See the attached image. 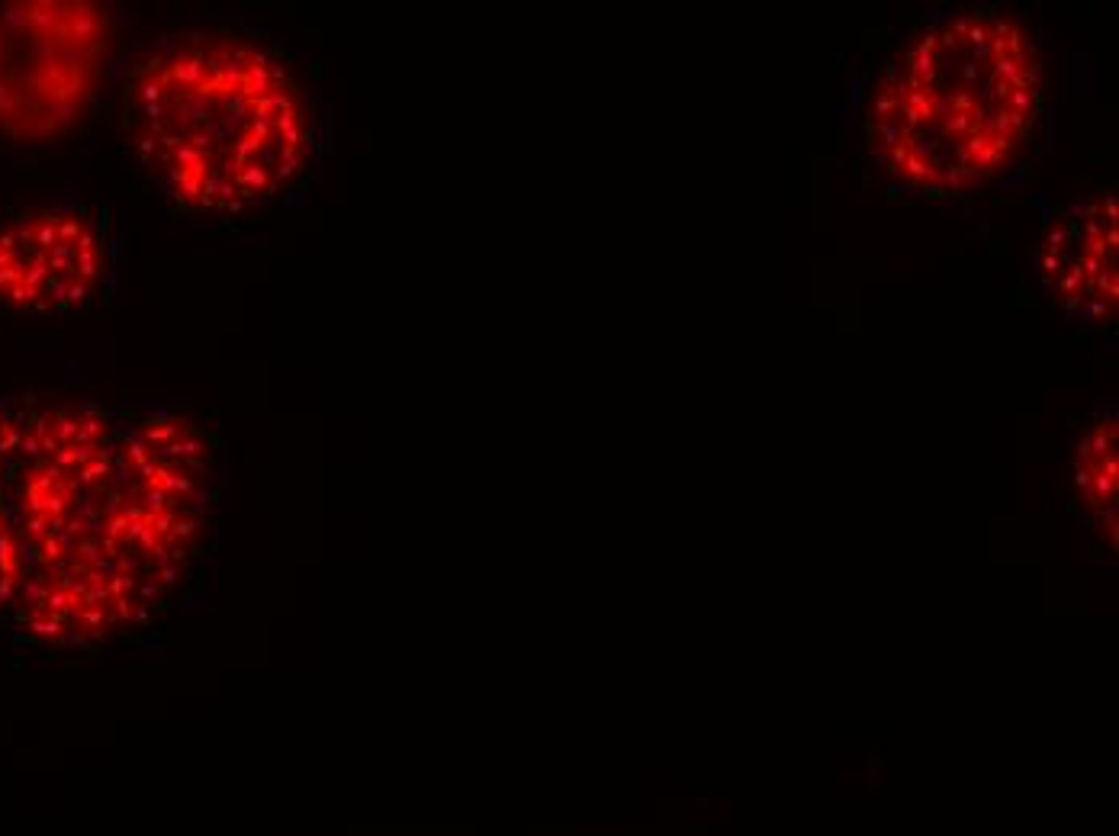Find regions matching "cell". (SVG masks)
I'll list each match as a JSON object with an SVG mask.
<instances>
[{"mask_svg": "<svg viewBox=\"0 0 1119 836\" xmlns=\"http://www.w3.org/2000/svg\"><path fill=\"white\" fill-rule=\"evenodd\" d=\"M110 110L126 177L184 219L296 206L328 152L316 68L238 13L174 17L129 42Z\"/></svg>", "mask_w": 1119, "mask_h": 836, "instance_id": "6da1fadb", "label": "cell"}, {"mask_svg": "<svg viewBox=\"0 0 1119 836\" xmlns=\"http://www.w3.org/2000/svg\"><path fill=\"white\" fill-rule=\"evenodd\" d=\"M1046 113V58L1020 13H946L894 42L862 97L859 139L878 177L927 200L1001 184Z\"/></svg>", "mask_w": 1119, "mask_h": 836, "instance_id": "7a4b0ae2", "label": "cell"}, {"mask_svg": "<svg viewBox=\"0 0 1119 836\" xmlns=\"http://www.w3.org/2000/svg\"><path fill=\"white\" fill-rule=\"evenodd\" d=\"M129 49L94 0H0V152H46L110 107Z\"/></svg>", "mask_w": 1119, "mask_h": 836, "instance_id": "3957f363", "label": "cell"}, {"mask_svg": "<svg viewBox=\"0 0 1119 836\" xmlns=\"http://www.w3.org/2000/svg\"><path fill=\"white\" fill-rule=\"evenodd\" d=\"M113 213L74 193L0 203V312L78 319L116 290Z\"/></svg>", "mask_w": 1119, "mask_h": 836, "instance_id": "277c9868", "label": "cell"}, {"mask_svg": "<svg viewBox=\"0 0 1119 836\" xmlns=\"http://www.w3.org/2000/svg\"><path fill=\"white\" fill-rule=\"evenodd\" d=\"M1039 277L1058 312L1087 325H1113L1119 306V206L1100 184L1055 213L1039 248Z\"/></svg>", "mask_w": 1119, "mask_h": 836, "instance_id": "5b68a950", "label": "cell"}, {"mask_svg": "<svg viewBox=\"0 0 1119 836\" xmlns=\"http://www.w3.org/2000/svg\"><path fill=\"white\" fill-rule=\"evenodd\" d=\"M1116 412H1100L1084 425L1071 447L1068 486L1081 521L1100 534L1103 547L1116 554V502H1119V428Z\"/></svg>", "mask_w": 1119, "mask_h": 836, "instance_id": "8992f818", "label": "cell"}]
</instances>
